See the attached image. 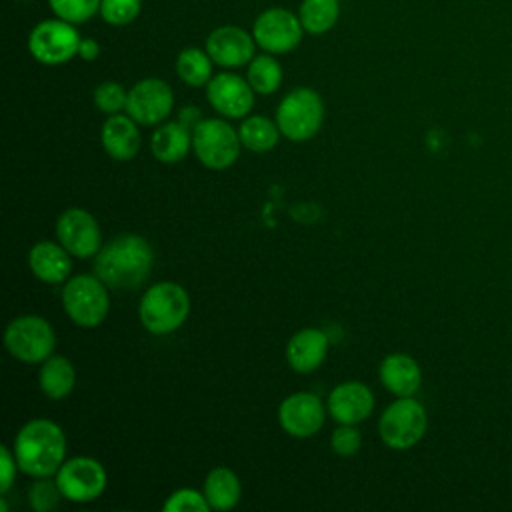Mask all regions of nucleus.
I'll list each match as a JSON object with an SVG mask.
<instances>
[{
    "label": "nucleus",
    "mask_w": 512,
    "mask_h": 512,
    "mask_svg": "<svg viewBox=\"0 0 512 512\" xmlns=\"http://www.w3.org/2000/svg\"><path fill=\"white\" fill-rule=\"evenodd\" d=\"M100 54V44L94 40V38H82L80 40V46H78V56L86 62L90 60H96Z\"/></svg>",
    "instance_id": "nucleus-36"
},
{
    "label": "nucleus",
    "mask_w": 512,
    "mask_h": 512,
    "mask_svg": "<svg viewBox=\"0 0 512 512\" xmlns=\"http://www.w3.org/2000/svg\"><path fill=\"white\" fill-rule=\"evenodd\" d=\"M246 80L250 82V86L254 88L256 94H260V96L274 94L282 84V66L270 52L256 54L248 62Z\"/></svg>",
    "instance_id": "nucleus-28"
},
{
    "label": "nucleus",
    "mask_w": 512,
    "mask_h": 512,
    "mask_svg": "<svg viewBox=\"0 0 512 512\" xmlns=\"http://www.w3.org/2000/svg\"><path fill=\"white\" fill-rule=\"evenodd\" d=\"M254 88L232 72H220L206 84L210 106L224 118H246L254 106Z\"/></svg>",
    "instance_id": "nucleus-15"
},
{
    "label": "nucleus",
    "mask_w": 512,
    "mask_h": 512,
    "mask_svg": "<svg viewBox=\"0 0 512 512\" xmlns=\"http://www.w3.org/2000/svg\"><path fill=\"white\" fill-rule=\"evenodd\" d=\"M56 238L76 258H92L102 248L98 220L84 208H68L58 216Z\"/></svg>",
    "instance_id": "nucleus-13"
},
{
    "label": "nucleus",
    "mask_w": 512,
    "mask_h": 512,
    "mask_svg": "<svg viewBox=\"0 0 512 512\" xmlns=\"http://www.w3.org/2000/svg\"><path fill=\"white\" fill-rule=\"evenodd\" d=\"M380 382L394 396H414L422 384V372L418 362L408 354H388L380 364Z\"/></svg>",
    "instance_id": "nucleus-21"
},
{
    "label": "nucleus",
    "mask_w": 512,
    "mask_h": 512,
    "mask_svg": "<svg viewBox=\"0 0 512 512\" xmlns=\"http://www.w3.org/2000/svg\"><path fill=\"white\" fill-rule=\"evenodd\" d=\"M142 10V0H102L100 16L110 26L132 24Z\"/></svg>",
    "instance_id": "nucleus-31"
},
{
    "label": "nucleus",
    "mask_w": 512,
    "mask_h": 512,
    "mask_svg": "<svg viewBox=\"0 0 512 512\" xmlns=\"http://www.w3.org/2000/svg\"><path fill=\"white\" fill-rule=\"evenodd\" d=\"M362 446V434L356 424H340L330 436V448L338 456H354Z\"/></svg>",
    "instance_id": "nucleus-34"
},
{
    "label": "nucleus",
    "mask_w": 512,
    "mask_h": 512,
    "mask_svg": "<svg viewBox=\"0 0 512 512\" xmlns=\"http://www.w3.org/2000/svg\"><path fill=\"white\" fill-rule=\"evenodd\" d=\"M240 134V142L244 148H248L250 152H268L278 144L280 138V128L276 124V120L272 122L266 116L254 114V116H246L238 128Z\"/></svg>",
    "instance_id": "nucleus-25"
},
{
    "label": "nucleus",
    "mask_w": 512,
    "mask_h": 512,
    "mask_svg": "<svg viewBox=\"0 0 512 512\" xmlns=\"http://www.w3.org/2000/svg\"><path fill=\"white\" fill-rule=\"evenodd\" d=\"M56 482L66 500L86 504L102 496L108 484V476L100 460L90 456H76L64 460L56 472Z\"/></svg>",
    "instance_id": "nucleus-10"
},
{
    "label": "nucleus",
    "mask_w": 512,
    "mask_h": 512,
    "mask_svg": "<svg viewBox=\"0 0 512 512\" xmlns=\"http://www.w3.org/2000/svg\"><path fill=\"white\" fill-rule=\"evenodd\" d=\"M16 456L14 450H10L8 446H2V480H0V494L6 496V492L12 488L14 484V476H16Z\"/></svg>",
    "instance_id": "nucleus-35"
},
{
    "label": "nucleus",
    "mask_w": 512,
    "mask_h": 512,
    "mask_svg": "<svg viewBox=\"0 0 512 512\" xmlns=\"http://www.w3.org/2000/svg\"><path fill=\"white\" fill-rule=\"evenodd\" d=\"M304 28L298 14L282 6H272L260 12L252 24L256 44L270 54H288L302 42Z\"/></svg>",
    "instance_id": "nucleus-11"
},
{
    "label": "nucleus",
    "mask_w": 512,
    "mask_h": 512,
    "mask_svg": "<svg viewBox=\"0 0 512 512\" xmlns=\"http://www.w3.org/2000/svg\"><path fill=\"white\" fill-rule=\"evenodd\" d=\"M80 34L76 24L62 18H48L38 22L28 34V52L34 60L46 66H60L78 56Z\"/></svg>",
    "instance_id": "nucleus-9"
},
{
    "label": "nucleus",
    "mask_w": 512,
    "mask_h": 512,
    "mask_svg": "<svg viewBox=\"0 0 512 512\" xmlns=\"http://www.w3.org/2000/svg\"><path fill=\"white\" fill-rule=\"evenodd\" d=\"M328 336L318 328L298 330L286 344V360L298 374H310L326 360Z\"/></svg>",
    "instance_id": "nucleus-20"
},
{
    "label": "nucleus",
    "mask_w": 512,
    "mask_h": 512,
    "mask_svg": "<svg viewBox=\"0 0 512 512\" xmlns=\"http://www.w3.org/2000/svg\"><path fill=\"white\" fill-rule=\"evenodd\" d=\"M102 146L112 160L128 162L132 160L142 144L138 122L128 114H112L106 118L100 132Z\"/></svg>",
    "instance_id": "nucleus-18"
},
{
    "label": "nucleus",
    "mask_w": 512,
    "mask_h": 512,
    "mask_svg": "<svg viewBox=\"0 0 512 512\" xmlns=\"http://www.w3.org/2000/svg\"><path fill=\"white\" fill-rule=\"evenodd\" d=\"M192 148V132L182 122L160 124L150 138V150L162 164H176L188 156Z\"/></svg>",
    "instance_id": "nucleus-22"
},
{
    "label": "nucleus",
    "mask_w": 512,
    "mask_h": 512,
    "mask_svg": "<svg viewBox=\"0 0 512 512\" xmlns=\"http://www.w3.org/2000/svg\"><path fill=\"white\" fill-rule=\"evenodd\" d=\"M204 496L212 510L226 512L238 506L242 498V484L234 470L226 466H216L208 472L204 480Z\"/></svg>",
    "instance_id": "nucleus-23"
},
{
    "label": "nucleus",
    "mask_w": 512,
    "mask_h": 512,
    "mask_svg": "<svg viewBox=\"0 0 512 512\" xmlns=\"http://www.w3.org/2000/svg\"><path fill=\"white\" fill-rule=\"evenodd\" d=\"M296 14L304 32L324 34L336 26L340 16V4L338 0H302Z\"/></svg>",
    "instance_id": "nucleus-26"
},
{
    "label": "nucleus",
    "mask_w": 512,
    "mask_h": 512,
    "mask_svg": "<svg viewBox=\"0 0 512 512\" xmlns=\"http://www.w3.org/2000/svg\"><path fill=\"white\" fill-rule=\"evenodd\" d=\"M256 46L252 32L232 24L214 28L206 38V52L212 62L222 68H240L248 64L256 56Z\"/></svg>",
    "instance_id": "nucleus-16"
},
{
    "label": "nucleus",
    "mask_w": 512,
    "mask_h": 512,
    "mask_svg": "<svg viewBox=\"0 0 512 512\" xmlns=\"http://www.w3.org/2000/svg\"><path fill=\"white\" fill-rule=\"evenodd\" d=\"M70 252L60 242L40 240L28 252L30 272L46 284H60L68 280L72 270Z\"/></svg>",
    "instance_id": "nucleus-19"
},
{
    "label": "nucleus",
    "mask_w": 512,
    "mask_h": 512,
    "mask_svg": "<svg viewBox=\"0 0 512 512\" xmlns=\"http://www.w3.org/2000/svg\"><path fill=\"white\" fill-rule=\"evenodd\" d=\"M18 468L32 478H46L58 472L66 458L64 430L48 418L28 420L14 438Z\"/></svg>",
    "instance_id": "nucleus-2"
},
{
    "label": "nucleus",
    "mask_w": 512,
    "mask_h": 512,
    "mask_svg": "<svg viewBox=\"0 0 512 512\" xmlns=\"http://www.w3.org/2000/svg\"><path fill=\"white\" fill-rule=\"evenodd\" d=\"M166 512H206L210 510V504L204 496V492L192 490V488H180L168 496L164 502Z\"/></svg>",
    "instance_id": "nucleus-33"
},
{
    "label": "nucleus",
    "mask_w": 512,
    "mask_h": 512,
    "mask_svg": "<svg viewBox=\"0 0 512 512\" xmlns=\"http://www.w3.org/2000/svg\"><path fill=\"white\" fill-rule=\"evenodd\" d=\"M212 58L206 48H184L176 56V74L178 78L194 88L206 86L212 80Z\"/></svg>",
    "instance_id": "nucleus-27"
},
{
    "label": "nucleus",
    "mask_w": 512,
    "mask_h": 512,
    "mask_svg": "<svg viewBox=\"0 0 512 512\" xmlns=\"http://www.w3.org/2000/svg\"><path fill=\"white\" fill-rule=\"evenodd\" d=\"M174 108V92L168 82L160 78L138 80L128 90L126 114L142 126H158Z\"/></svg>",
    "instance_id": "nucleus-12"
},
{
    "label": "nucleus",
    "mask_w": 512,
    "mask_h": 512,
    "mask_svg": "<svg viewBox=\"0 0 512 512\" xmlns=\"http://www.w3.org/2000/svg\"><path fill=\"white\" fill-rule=\"evenodd\" d=\"M92 100L94 106L104 112L106 116L112 114H120L122 110H126V100H128V90L112 80H106L102 84H98L92 92Z\"/></svg>",
    "instance_id": "nucleus-30"
},
{
    "label": "nucleus",
    "mask_w": 512,
    "mask_h": 512,
    "mask_svg": "<svg viewBox=\"0 0 512 512\" xmlns=\"http://www.w3.org/2000/svg\"><path fill=\"white\" fill-rule=\"evenodd\" d=\"M38 384L46 398L64 400L76 384L74 364L64 356H50L40 364Z\"/></svg>",
    "instance_id": "nucleus-24"
},
{
    "label": "nucleus",
    "mask_w": 512,
    "mask_h": 512,
    "mask_svg": "<svg viewBox=\"0 0 512 512\" xmlns=\"http://www.w3.org/2000/svg\"><path fill=\"white\" fill-rule=\"evenodd\" d=\"M190 314L188 292L170 280L150 286L138 304V318L144 330L154 336H168L176 332Z\"/></svg>",
    "instance_id": "nucleus-3"
},
{
    "label": "nucleus",
    "mask_w": 512,
    "mask_h": 512,
    "mask_svg": "<svg viewBox=\"0 0 512 512\" xmlns=\"http://www.w3.org/2000/svg\"><path fill=\"white\" fill-rule=\"evenodd\" d=\"M48 478L50 476L36 478V482L28 490V502L36 512H50V510L58 508L60 498H64L58 488L56 478L54 480H48Z\"/></svg>",
    "instance_id": "nucleus-32"
},
{
    "label": "nucleus",
    "mask_w": 512,
    "mask_h": 512,
    "mask_svg": "<svg viewBox=\"0 0 512 512\" xmlns=\"http://www.w3.org/2000/svg\"><path fill=\"white\" fill-rule=\"evenodd\" d=\"M324 406L312 392H294L280 402L278 422L288 436L310 438L324 426Z\"/></svg>",
    "instance_id": "nucleus-14"
},
{
    "label": "nucleus",
    "mask_w": 512,
    "mask_h": 512,
    "mask_svg": "<svg viewBox=\"0 0 512 512\" xmlns=\"http://www.w3.org/2000/svg\"><path fill=\"white\" fill-rule=\"evenodd\" d=\"M154 250L144 236L120 234L100 248L94 274L114 290H134L152 272Z\"/></svg>",
    "instance_id": "nucleus-1"
},
{
    "label": "nucleus",
    "mask_w": 512,
    "mask_h": 512,
    "mask_svg": "<svg viewBox=\"0 0 512 512\" xmlns=\"http://www.w3.org/2000/svg\"><path fill=\"white\" fill-rule=\"evenodd\" d=\"M374 410L372 390L358 382L348 380L338 384L328 396V414L338 424H358L366 420Z\"/></svg>",
    "instance_id": "nucleus-17"
},
{
    "label": "nucleus",
    "mask_w": 512,
    "mask_h": 512,
    "mask_svg": "<svg viewBox=\"0 0 512 512\" xmlns=\"http://www.w3.org/2000/svg\"><path fill=\"white\" fill-rule=\"evenodd\" d=\"M62 308L76 326L96 328L110 310L108 286L96 274H76L62 288Z\"/></svg>",
    "instance_id": "nucleus-4"
},
{
    "label": "nucleus",
    "mask_w": 512,
    "mask_h": 512,
    "mask_svg": "<svg viewBox=\"0 0 512 512\" xmlns=\"http://www.w3.org/2000/svg\"><path fill=\"white\" fill-rule=\"evenodd\" d=\"M100 2L102 0H48L54 16L70 24H82L100 14Z\"/></svg>",
    "instance_id": "nucleus-29"
},
{
    "label": "nucleus",
    "mask_w": 512,
    "mask_h": 512,
    "mask_svg": "<svg viewBox=\"0 0 512 512\" xmlns=\"http://www.w3.org/2000/svg\"><path fill=\"white\" fill-rule=\"evenodd\" d=\"M324 122V102L312 88L298 86L290 90L276 108V124L280 134L292 142L314 138Z\"/></svg>",
    "instance_id": "nucleus-5"
},
{
    "label": "nucleus",
    "mask_w": 512,
    "mask_h": 512,
    "mask_svg": "<svg viewBox=\"0 0 512 512\" xmlns=\"http://www.w3.org/2000/svg\"><path fill=\"white\" fill-rule=\"evenodd\" d=\"M426 426V410L412 396L394 400L378 420L380 438L392 450H408L418 444L426 432Z\"/></svg>",
    "instance_id": "nucleus-8"
},
{
    "label": "nucleus",
    "mask_w": 512,
    "mask_h": 512,
    "mask_svg": "<svg viewBox=\"0 0 512 512\" xmlns=\"http://www.w3.org/2000/svg\"><path fill=\"white\" fill-rule=\"evenodd\" d=\"M4 344L10 356L26 364H42L52 356L56 334L52 324L38 314L14 318L4 332Z\"/></svg>",
    "instance_id": "nucleus-7"
},
{
    "label": "nucleus",
    "mask_w": 512,
    "mask_h": 512,
    "mask_svg": "<svg viewBox=\"0 0 512 512\" xmlns=\"http://www.w3.org/2000/svg\"><path fill=\"white\" fill-rule=\"evenodd\" d=\"M240 134L224 118H206L192 128V150L202 166L226 170L240 156Z\"/></svg>",
    "instance_id": "nucleus-6"
}]
</instances>
